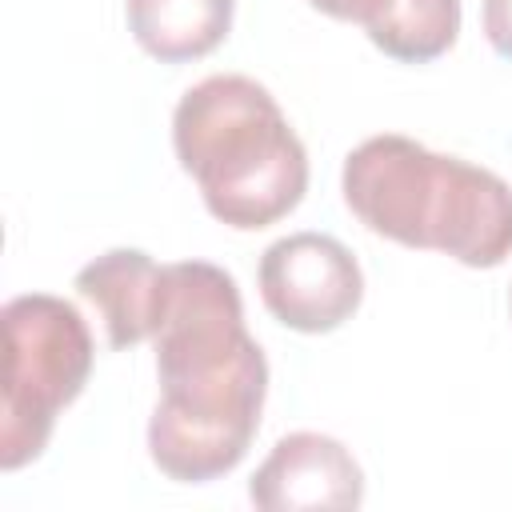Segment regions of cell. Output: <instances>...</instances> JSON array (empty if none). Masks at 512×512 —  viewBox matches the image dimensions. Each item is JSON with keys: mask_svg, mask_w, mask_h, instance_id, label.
Masks as SVG:
<instances>
[{"mask_svg": "<svg viewBox=\"0 0 512 512\" xmlns=\"http://www.w3.org/2000/svg\"><path fill=\"white\" fill-rule=\"evenodd\" d=\"M172 148L204 208L236 232L284 220L308 192V152L252 76L224 72L192 84L172 112Z\"/></svg>", "mask_w": 512, "mask_h": 512, "instance_id": "obj_2", "label": "cell"}, {"mask_svg": "<svg viewBox=\"0 0 512 512\" xmlns=\"http://www.w3.org/2000/svg\"><path fill=\"white\" fill-rule=\"evenodd\" d=\"M364 28L384 56L400 64H428L456 44L460 0H388Z\"/></svg>", "mask_w": 512, "mask_h": 512, "instance_id": "obj_10", "label": "cell"}, {"mask_svg": "<svg viewBox=\"0 0 512 512\" xmlns=\"http://www.w3.org/2000/svg\"><path fill=\"white\" fill-rule=\"evenodd\" d=\"M76 292L100 312L112 348H136L156 336L164 264L140 248H112L76 272Z\"/></svg>", "mask_w": 512, "mask_h": 512, "instance_id": "obj_8", "label": "cell"}, {"mask_svg": "<svg viewBox=\"0 0 512 512\" xmlns=\"http://www.w3.org/2000/svg\"><path fill=\"white\" fill-rule=\"evenodd\" d=\"M484 36L496 56L512 60V0H484Z\"/></svg>", "mask_w": 512, "mask_h": 512, "instance_id": "obj_11", "label": "cell"}, {"mask_svg": "<svg viewBox=\"0 0 512 512\" xmlns=\"http://www.w3.org/2000/svg\"><path fill=\"white\" fill-rule=\"evenodd\" d=\"M260 300L292 332H336L364 300V272L336 236L292 232L260 256Z\"/></svg>", "mask_w": 512, "mask_h": 512, "instance_id": "obj_6", "label": "cell"}, {"mask_svg": "<svg viewBox=\"0 0 512 512\" xmlns=\"http://www.w3.org/2000/svg\"><path fill=\"white\" fill-rule=\"evenodd\" d=\"M316 12L332 16V20H348V24H368L388 0H308Z\"/></svg>", "mask_w": 512, "mask_h": 512, "instance_id": "obj_12", "label": "cell"}, {"mask_svg": "<svg viewBox=\"0 0 512 512\" xmlns=\"http://www.w3.org/2000/svg\"><path fill=\"white\" fill-rule=\"evenodd\" d=\"M0 468L32 464L56 428V416L84 392L92 372V332L84 316L48 292L12 296L0 312Z\"/></svg>", "mask_w": 512, "mask_h": 512, "instance_id": "obj_3", "label": "cell"}, {"mask_svg": "<svg viewBox=\"0 0 512 512\" xmlns=\"http://www.w3.org/2000/svg\"><path fill=\"white\" fill-rule=\"evenodd\" d=\"M156 376L176 380L228 364L252 344L236 280L208 260L164 264V300L156 324Z\"/></svg>", "mask_w": 512, "mask_h": 512, "instance_id": "obj_5", "label": "cell"}, {"mask_svg": "<svg viewBox=\"0 0 512 512\" xmlns=\"http://www.w3.org/2000/svg\"><path fill=\"white\" fill-rule=\"evenodd\" d=\"M248 496L264 512L360 508L364 472L340 440L324 432H288L252 472Z\"/></svg>", "mask_w": 512, "mask_h": 512, "instance_id": "obj_7", "label": "cell"}, {"mask_svg": "<svg viewBox=\"0 0 512 512\" xmlns=\"http://www.w3.org/2000/svg\"><path fill=\"white\" fill-rule=\"evenodd\" d=\"M340 188L368 232L404 248H432L468 268L512 256V188L492 168L440 156L412 136L384 132L356 144Z\"/></svg>", "mask_w": 512, "mask_h": 512, "instance_id": "obj_1", "label": "cell"}, {"mask_svg": "<svg viewBox=\"0 0 512 512\" xmlns=\"http://www.w3.org/2000/svg\"><path fill=\"white\" fill-rule=\"evenodd\" d=\"M128 32L160 64H188L224 44L236 0H124Z\"/></svg>", "mask_w": 512, "mask_h": 512, "instance_id": "obj_9", "label": "cell"}, {"mask_svg": "<svg viewBox=\"0 0 512 512\" xmlns=\"http://www.w3.org/2000/svg\"><path fill=\"white\" fill-rule=\"evenodd\" d=\"M268 396V360L252 340L220 368L160 380L148 420V456L176 484H208L228 476L260 428Z\"/></svg>", "mask_w": 512, "mask_h": 512, "instance_id": "obj_4", "label": "cell"}]
</instances>
